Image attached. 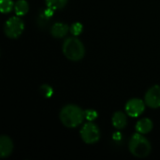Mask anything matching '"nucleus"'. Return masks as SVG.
I'll use <instances>...</instances> for the list:
<instances>
[{
	"mask_svg": "<svg viewBox=\"0 0 160 160\" xmlns=\"http://www.w3.org/2000/svg\"><path fill=\"white\" fill-rule=\"evenodd\" d=\"M84 117V112L76 105H67L60 112V120L62 124L69 128L80 126Z\"/></svg>",
	"mask_w": 160,
	"mask_h": 160,
	"instance_id": "f257e3e1",
	"label": "nucleus"
},
{
	"mask_svg": "<svg viewBox=\"0 0 160 160\" xmlns=\"http://www.w3.org/2000/svg\"><path fill=\"white\" fill-rule=\"evenodd\" d=\"M128 148L130 153L139 158H144L151 153L150 142L142 136L141 133L134 134L129 141Z\"/></svg>",
	"mask_w": 160,
	"mask_h": 160,
	"instance_id": "f03ea898",
	"label": "nucleus"
},
{
	"mask_svg": "<svg viewBox=\"0 0 160 160\" xmlns=\"http://www.w3.org/2000/svg\"><path fill=\"white\" fill-rule=\"evenodd\" d=\"M65 56L71 61H80L83 58L85 50L82 41L76 38H68L63 44Z\"/></svg>",
	"mask_w": 160,
	"mask_h": 160,
	"instance_id": "7ed1b4c3",
	"label": "nucleus"
},
{
	"mask_svg": "<svg viewBox=\"0 0 160 160\" xmlns=\"http://www.w3.org/2000/svg\"><path fill=\"white\" fill-rule=\"evenodd\" d=\"M23 29H24V23L21 20V18H19V16L9 18L6 22L4 27L5 35L9 38H19L23 32Z\"/></svg>",
	"mask_w": 160,
	"mask_h": 160,
	"instance_id": "20e7f679",
	"label": "nucleus"
},
{
	"mask_svg": "<svg viewBox=\"0 0 160 160\" xmlns=\"http://www.w3.org/2000/svg\"><path fill=\"white\" fill-rule=\"evenodd\" d=\"M82 140L87 144H94L100 139V132L98 128L92 122L86 123L80 131Z\"/></svg>",
	"mask_w": 160,
	"mask_h": 160,
	"instance_id": "39448f33",
	"label": "nucleus"
},
{
	"mask_svg": "<svg viewBox=\"0 0 160 160\" xmlns=\"http://www.w3.org/2000/svg\"><path fill=\"white\" fill-rule=\"evenodd\" d=\"M145 110L144 102L140 98L130 99L126 104V112L130 117H138L140 116Z\"/></svg>",
	"mask_w": 160,
	"mask_h": 160,
	"instance_id": "423d86ee",
	"label": "nucleus"
},
{
	"mask_svg": "<svg viewBox=\"0 0 160 160\" xmlns=\"http://www.w3.org/2000/svg\"><path fill=\"white\" fill-rule=\"evenodd\" d=\"M145 104L153 109L160 107V86L154 85L145 94Z\"/></svg>",
	"mask_w": 160,
	"mask_h": 160,
	"instance_id": "0eeeda50",
	"label": "nucleus"
},
{
	"mask_svg": "<svg viewBox=\"0 0 160 160\" xmlns=\"http://www.w3.org/2000/svg\"><path fill=\"white\" fill-rule=\"evenodd\" d=\"M13 150V143L11 140L7 136H1L0 138V157L2 158L10 156Z\"/></svg>",
	"mask_w": 160,
	"mask_h": 160,
	"instance_id": "6e6552de",
	"label": "nucleus"
},
{
	"mask_svg": "<svg viewBox=\"0 0 160 160\" xmlns=\"http://www.w3.org/2000/svg\"><path fill=\"white\" fill-rule=\"evenodd\" d=\"M69 28L66 23L63 22H55L52 27L51 28V34L57 38H61L63 37H65L68 32Z\"/></svg>",
	"mask_w": 160,
	"mask_h": 160,
	"instance_id": "1a4fd4ad",
	"label": "nucleus"
},
{
	"mask_svg": "<svg viewBox=\"0 0 160 160\" xmlns=\"http://www.w3.org/2000/svg\"><path fill=\"white\" fill-rule=\"evenodd\" d=\"M128 123L127 115L122 112H116L112 116V125L117 129H123Z\"/></svg>",
	"mask_w": 160,
	"mask_h": 160,
	"instance_id": "9d476101",
	"label": "nucleus"
},
{
	"mask_svg": "<svg viewBox=\"0 0 160 160\" xmlns=\"http://www.w3.org/2000/svg\"><path fill=\"white\" fill-rule=\"evenodd\" d=\"M153 129V122L149 118L140 120L136 125V130L141 134H147Z\"/></svg>",
	"mask_w": 160,
	"mask_h": 160,
	"instance_id": "9b49d317",
	"label": "nucleus"
},
{
	"mask_svg": "<svg viewBox=\"0 0 160 160\" xmlns=\"http://www.w3.org/2000/svg\"><path fill=\"white\" fill-rule=\"evenodd\" d=\"M28 9H29V6L25 0H18L14 5L15 13L19 17L25 15L28 12Z\"/></svg>",
	"mask_w": 160,
	"mask_h": 160,
	"instance_id": "f8f14e48",
	"label": "nucleus"
},
{
	"mask_svg": "<svg viewBox=\"0 0 160 160\" xmlns=\"http://www.w3.org/2000/svg\"><path fill=\"white\" fill-rule=\"evenodd\" d=\"M68 0H46L47 7L52 10L62 8L66 6Z\"/></svg>",
	"mask_w": 160,
	"mask_h": 160,
	"instance_id": "ddd939ff",
	"label": "nucleus"
},
{
	"mask_svg": "<svg viewBox=\"0 0 160 160\" xmlns=\"http://www.w3.org/2000/svg\"><path fill=\"white\" fill-rule=\"evenodd\" d=\"M14 8L12 0H0V11L2 13H8Z\"/></svg>",
	"mask_w": 160,
	"mask_h": 160,
	"instance_id": "4468645a",
	"label": "nucleus"
},
{
	"mask_svg": "<svg viewBox=\"0 0 160 160\" xmlns=\"http://www.w3.org/2000/svg\"><path fill=\"white\" fill-rule=\"evenodd\" d=\"M69 30H70V32H71L72 35L78 36V35H80V34L82 33V23H80V22H75V23H73V24L71 25V27H70Z\"/></svg>",
	"mask_w": 160,
	"mask_h": 160,
	"instance_id": "2eb2a0df",
	"label": "nucleus"
},
{
	"mask_svg": "<svg viewBox=\"0 0 160 160\" xmlns=\"http://www.w3.org/2000/svg\"><path fill=\"white\" fill-rule=\"evenodd\" d=\"M84 116L89 122H92L98 117V112L93 110H87L84 112Z\"/></svg>",
	"mask_w": 160,
	"mask_h": 160,
	"instance_id": "dca6fc26",
	"label": "nucleus"
},
{
	"mask_svg": "<svg viewBox=\"0 0 160 160\" xmlns=\"http://www.w3.org/2000/svg\"><path fill=\"white\" fill-rule=\"evenodd\" d=\"M41 88H43V89H44L45 97L49 98V97H51V96L52 95V89L50 86H48V85H43Z\"/></svg>",
	"mask_w": 160,
	"mask_h": 160,
	"instance_id": "f3484780",
	"label": "nucleus"
}]
</instances>
